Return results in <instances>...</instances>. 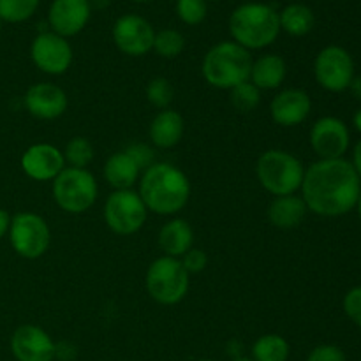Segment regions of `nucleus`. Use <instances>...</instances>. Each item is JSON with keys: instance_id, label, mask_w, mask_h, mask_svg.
Instances as JSON below:
<instances>
[{"instance_id": "obj_10", "label": "nucleus", "mask_w": 361, "mask_h": 361, "mask_svg": "<svg viewBox=\"0 0 361 361\" xmlns=\"http://www.w3.org/2000/svg\"><path fill=\"white\" fill-rule=\"evenodd\" d=\"M316 81L328 92H344L355 78V60L342 46H326L314 60Z\"/></svg>"}, {"instance_id": "obj_8", "label": "nucleus", "mask_w": 361, "mask_h": 361, "mask_svg": "<svg viewBox=\"0 0 361 361\" xmlns=\"http://www.w3.org/2000/svg\"><path fill=\"white\" fill-rule=\"evenodd\" d=\"M9 240L18 256L25 259H39L48 252L51 231L41 215L34 212H20L11 219Z\"/></svg>"}, {"instance_id": "obj_17", "label": "nucleus", "mask_w": 361, "mask_h": 361, "mask_svg": "<svg viewBox=\"0 0 361 361\" xmlns=\"http://www.w3.org/2000/svg\"><path fill=\"white\" fill-rule=\"evenodd\" d=\"M25 108L34 118L56 120L67 111V94L53 83H35L28 87L23 97Z\"/></svg>"}, {"instance_id": "obj_11", "label": "nucleus", "mask_w": 361, "mask_h": 361, "mask_svg": "<svg viewBox=\"0 0 361 361\" xmlns=\"http://www.w3.org/2000/svg\"><path fill=\"white\" fill-rule=\"evenodd\" d=\"M73 46L66 37L55 32H41L35 35L30 46V59L41 73L49 76H60L67 73L73 63Z\"/></svg>"}, {"instance_id": "obj_36", "label": "nucleus", "mask_w": 361, "mask_h": 361, "mask_svg": "<svg viewBox=\"0 0 361 361\" xmlns=\"http://www.w3.org/2000/svg\"><path fill=\"white\" fill-rule=\"evenodd\" d=\"M74 356H76V348H74L73 344H67V342H60V344H56L55 358L62 361H73Z\"/></svg>"}, {"instance_id": "obj_30", "label": "nucleus", "mask_w": 361, "mask_h": 361, "mask_svg": "<svg viewBox=\"0 0 361 361\" xmlns=\"http://www.w3.org/2000/svg\"><path fill=\"white\" fill-rule=\"evenodd\" d=\"M175 99V88L166 78H154L147 85V101L157 109H168Z\"/></svg>"}, {"instance_id": "obj_20", "label": "nucleus", "mask_w": 361, "mask_h": 361, "mask_svg": "<svg viewBox=\"0 0 361 361\" xmlns=\"http://www.w3.org/2000/svg\"><path fill=\"white\" fill-rule=\"evenodd\" d=\"M159 247L169 257H182L194 247L192 226L185 219H171L159 231Z\"/></svg>"}, {"instance_id": "obj_19", "label": "nucleus", "mask_w": 361, "mask_h": 361, "mask_svg": "<svg viewBox=\"0 0 361 361\" xmlns=\"http://www.w3.org/2000/svg\"><path fill=\"white\" fill-rule=\"evenodd\" d=\"M183 130H185V122H183L182 115L175 109L168 108L161 109L154 116V120L150 122V129H148V136L155 147L168 150L182 141Z\"/></svg>"}, {"instance_id": "obj_6", "label": "nucleus", "mask_w": 361, "mask_h": 361, "mask_svg": "<svg viewBox=\"0 0 361 361\" xmlns=\"http://www.w3.org/2000/svg\"><path fill=\"white\" fill-rule=\"evenodd\" d=\"M190 275L178 257H157L148 267L145 286L154 302L161 305H176L189 293Z\"/></svg>"}, {"instance_id": "obj_45", "label": "nucleus", "mask_w": 361, "mask_h": 361, "mask_svg": "<svg viewBox=\"0 0 361 361\" xmlns=\"http://www.w3.org/2000/svg\"><path fill=\"white\" fill-rule=\"evenodd\" d=\"M197 361H214V360H197Z\"/></svg>"}, {"instance_id": "obj_13", "label": "nucleus", "mask_w": 361, "mask_h": 361, "mask_svg": "<svg viewBox=\"0 0 361 361\" xmlns=\"http://www.w3.org/2000/svg\"><path fill=\"white\" fill-rule=\"evenodd\" d=\"M349 143L348 126L335 116H323L310 129V147L319 159H344Z\"/></svg>"}, {"instance_id": "obj_35", "label": "nucleus", "mask_w": 361, "mask_h": 361, "mask_svg": "<svg viewBox=\"0 0 361 361\" xmlns=\"http://www.w3.org/2000/svg\"><path fill=\"white\" fill-rule=\"evenodd\" d=\"M307 361H345V353L338 345L321 344L309 353Z\"/></svg>"}, {"instance_id": "obj_39", "label": "nucleus", "mask_w": 361, "mask_h": 361, "mask_svg": "<svg viewBox=\"0 0 361 361\" xmlns=\"http://www.w3.org/2000/svg\"><path fill=\"white\" fill-rule=\"evenodd\" d=\"M349 90L353 92V95H355L356 99H360L361 101V76L353 78L351 85H349Z\"/></svg>"}, {"instance_id": "obj_2", "label": "nucleus", "mask_w": 361, "mask_h": 361, "mask_svg": "<svg viewBox=\"0 0 361 361\" xmlns=\"http://www.w3.org/2000/svg\"><path fill=\"white\" fill-rule=\"evenodd\" d=\"M137 194L152 214L175 215L189 203L190 182L176 166L155 162L141 173Z\"/></svg>"}, {"instance_id": "obj_16", "label": "nucleus", "mask_w": 361, "mask_h": 361, "mask_svg": "<svg viewBox=\"0 0 361 361\" xmlns=\"http://www.w3.org/2000/svg\"><path fill=\"white\" fill-rule=\"evenodd\" d=\"M92 6L88 0H53L48 11L51 32L69 39L78 35L90 20Z\"/></svg>"}, {"instance_id": "obj_15", "label": "nucleus", "mask_w": 361, "mask_h": 361, "mask_svg": "<svg viewBox=\"0 0 361 361\" xmlns=\"http://www.w3.org/2000/svg\"><path fill=\"white\" fill-rule=\"evenodd\" d=\"M66 168L62 150L49 143H35L21 155V169L35 182L55 180Z\"/></svg>"}, {"instance_id": "obj_28", "label": "nucleus", "mask_w": 361, "mask_h": 361, "mask_svg": "<svg viewBox=\"0 0 361 361\" xmlns=\"http://www.w3.org/2000/svg\"><path fill=\"white\" fill-rule=\"evenodd\" d=\"M39 7V0H0V18L7 23L30 20Z\"/></svg>"}, {"instance_id": "obj_22", "label": "nucleus", "mask_w": 361, "mask_h": 361, "mask_svg": "<svg viewBox=\"0 0 361 361\" xmlns=\"http://www.w3.org/2000/svg\"><path fill=\"white\" fill-rule=\"evenodd\" d=\"M288 67L286 60L277 53H267L252 62L250 71V83L256 85L261 92L263 90H277L286 80Z\"/></svg>"}, {"instance_id": "obj_1", "label": "nucleus", "mask_w": 361, "mask_h": 361, "mask_svg": "<svg viewBox=\"0 0 361 361\" xmlns=\"http://www.w3.org/2000/svg\"><path fill=\"white\" fill-rule=\"evenodd\" d=\"M300 190L309 212L321 217H341L358 203L361 180L353 162L319 159L305 169Z\"/></svg>"}, {"instance_id": "obj_41", "label": "nucleus", "mask_w": 361, "mask_h": 361, "mask_svg": "<svg viewBox=\"0 0 361 361\" xmlns=\"http://www.w3.org/2000/svg\"><path fill=\"white\" fill-rule=\"evenodd\" d=\"M233 361H254L252 358H245V356H238V358H235Z\"/></svg>"}, {"instance_id": "obj_14", "label": "nucleus", "mask_w": 361, "mask_h": 361, "mask_svg": "<svg viewBox=\"0 0 361 361\" xmlns=\"http://www.w3.org/2000/svg\"><path fill=\"white\" fill-rule=\"evenodd\" d=\"M56 342L35 324H21L11 337V353L18 361H53Z\"/></svg>"}, {"instance_id": "obj_31", "label": "nucleus", "mask_w": 361, "mask_h": 361, "mask_svg": "<svg viewBox=\"0 0 361 361\" xmlns=\"http://www.w3.org/2000/svg\"><path fill=\"white\" fill-rule=\"evenodd\" d=\"M207 14V0H176V16L185 25L203 23Z\"/></svg>"}, {"instance_id": "obj_23", "label": "nucleus", "mask_w": 361, "mask_h": 361, "mask_svg": "<svg viewBox=\"0 0 361 361\" xmlns=\"http://www.w3.org/2000/svg\"><path fill=\"white\" fill-rule=\"evenodd\" d=\"M104 180L108 185H111L115 190L133 189L134 183L140 180L141 169L137 168L136 162L126 154V152H116L106 161L104 169H102Z\"/></svg>"}, {"instance_id": "obj_27", "label": "nucleus", "mask_w": 361, "mask_h": 361, "mask_svg": "<svg viewBox=\"0 0 361 361\" xmlns=\"http://www.w3.org/2000/svg\"><path fill=\"white\" fill-rule=\"evenodd\" d=\"M185 48V39L175 28H164V30L155 32L154 49L162 59H176Z\"/></svg>"}, {"instance_id": "obj_4", "label": "nucleus", "mask_w": 361, "mask_h": 361, "mask_svg": "<svg viewBox=\"0 0 361 361\" xmlns=\"http://www.w3.org/2000/svg\"><path fill=\"white\" fill-rule=\"evenodd\" d=\"M252 55L235 41H222L212 46L201 62V74L210 87L233 90L250 80Z\"/></svg>"}, {"instance_id": "obj_38", "label": "nucleus", "mask_w": 361, "mask_h": 361, "mask_svg": "<svg viewBox=\"0 0 361 361\" xmlns=\"http://www.w3.org/2000/svg\"><path fill=\"white\" fill-rule=\"evenodd\" d=\"M353 166H355L356 173H358V176L361 180V140L355 147V154H353Z\"/></svg>"}, {"instance_id": "obj_21", "label": "nucleus", "mask_w": 361, "mask_h": 361, "mask_svg": "<svg viewBox=\"0 0 361 361\" xmlns=\"http://www.w3.org/2000/svg\"><path fill=\"white\" fill-rule=\"evenodd\" d=\"M307 212L309 208L302 196H279L268 207V221L279 229H295L302 224Z\"/></svg>"}, {"instance_id": "obj_26", "label": "nucleus", "mask_w": 361, "mask_h": 361, "mask_svg": "<svg viewBox=\"0 0 361 361\" xmlns=\"http://www.w3.org/2000/svg\"><path fill=\"white\" fill-rule=\"evenodd\" d=\"M62 154L63 159H66V164H69V168L87 169L90 166V162L94 161L95 150L94 145H92V141L88 137L76 136L67 141Z\"/></svg>"}, {"instance_id": "obj_12", "label": "nucleus", "mask_w": 361, "mask_h": 361, "mask_svg": "<svg viewBox=\"0 0 361 361\" xmlns=\"http://www.w3.org/2000/svg\"><path fill=\"white\" fill-rule=\"evenodd\" d=\"M155 30L140 14H123L113 25L115 46L127 56H145L154 49Z\"/></svg>"}, {"instance_id": "obj_42", "label": "nucleus", "mask_w": 361, "mask_h": 361, "mask_svg": "<svg viewBox=\"0 0 361 361\" xmlns=\"http://www.w3.org/2000/svg\"><path fill=\"white\" fill-rule=\"evenodd\" d=\"M356 208H358V214H360V217H361V194H360V200H358V203H356Z\"/></svg>"}, {"instance_id": "obj_40", "label": "nucleus", "mask_w": 361, "mask_h": 361, "mask_svg": "<svg viewBox=\"0 0 361 361\" xmlns=\"http://www.w3.org/2000/svg\"><path fill=\"white\" fill-rule=\"evenodd\" d=\"M353 123H355L356 130H360L361 133V108L355 113V116H353Z\"/></svg>"}, {"instance_id": "obj_34", "label": "nucleus", "mask_w": 361, "mask_h": 361, "mask_svg": "<svg viewBox=\"0 0 361 361\" xmlns=\"http://www.w3.org/2000/svg\"><path fill=\"white\" fill-rule=\"evenodd\" d=\"M344 312L356 326L361 328V286L358 288H353L345 293L344 296Z\"/></svg>"}, {"instance_id": "obj_33", "label": "nucleus", "mask_w": 361, "mask_h": 361, "mask_svg": "<svg viewBox=\"0 0 361 361\" xmlns=\"http://www.w3.org/2000/svg\"><path fill=\"white\" fill-rule=\"evenodd\" d=\"M180 261H182L183 268H185L189 275L201 274V271L208 267L207 252H204L203 249H197V247H192L190 250H187V252L180 257Z\"/></svg>"}, {"instance_id": "obj_46", "label": "nucleus", "mask_w": 361, "mask_h": 361, "mask_svg": "<svg viewBox=\"0 0 361 361\" xmlns=\"http://www.w3.org/2000/svg\"><path fill=\"white\" fill-rule=\"evenodd\" d=\"M207 2H208V0H207ZM212 2H219V0H212Z\"/></svg>"}, {"instance_id": "obj_9", "label": "nucleus", "mask_w": 361, "mask_h": 361, "mask_svg": "<svg viewBox=\"0 0 361 361\" xmlns=\"http://www.w3.org/2000/svg\"><path fill=\"white\" fill-rule=\"evenodd\" d=\"M148 210L137 190H113L104 203V222L113 233L134 235L145 226Z\"/></svg>"}, {"instance_id": "obj_7", "label": "nucleus", "mask_w": 361, "mask_h": 361, "mask_svg": "<svg viewBox=\"0 0 361 361\" xmlns=\"http://www.w3.org/2000/svg\"><path fill=\"white\" fill-rule=\"evenodd\" d=\"M99 185L88 169L63 168L53 180V200L67 214H85L97 201Z\"/></svg>"}, {"instance_id": "obj_3", "label": "nucleus", "mask_w": 361, "mask_h": 361, "mask_svg": "<svg viewBox=\"0 0 361 361\" xmlns=\"http://www.w3.org/2000/svg\"><path fill=\"white\" fill-rule=\"evenodd\" d=\"M229 34L242 48L263 49L274 44L281 34L279 13L263 2H247L229 16Z\"/></svg>"}, {"instance_id": "obj_44", "label": "nucleus", "mask_w": 361, "mask_h": 361, "mask_svg": "<svg viewBox=\"0 0 361 361\" xmlns=\"http://www.w3.org/2000/svg\"><path fill=\"white\" fill-rule=\"evenodd\" d=\"M2 25H4V21H2V18H0V30H2Z\"/></svg>"}, {"instance_id": "obj_24", "label": "nucleus", "mask_w": 361, "mask_h": 361, "mask_svg": "<svg viewBox=\"0 0 361 361\" xmlns=\"http://www.w3.org/2000/svg\"><path fill=\"white\" fill-rule=\"evenodd\" d=\"M279 21H281V30L293 37H303L314 28L316 18L310 7L305 4H289L279 13Z\"/></svg>"}, {"instance_id": "obj_32", "label": "nucleus", "mask_w": 361, "mask_h": 361, "mask_svg": "<svg viewBox=\"0 0 361 361\" xmlns=\"http://www.w3.org/2000/svg\"><path fill=\"white\" fill-rule=\"evenodd\" d=\"M123 152H126V154L129 155L134 162H136L137 168L141 169V173H143L145 169L150 168L152 164H155V154H154V150L148 147V145L133 143V145H129V147H127Z\"/></svg>"}, {"instance_id": "obj_18", "label": "nucleus", "mask_w": 361, "mask_h": 361, "mask_svg": "<svg viewBox=\"0 0 361 361\" xmlns=\"http://www.w3.org/2000/svg\"><path fill=\"white\" fill-rule=\"evenodd\" d=\"M312 109L310 95L302 88L281 90L270 102V115L277 126L296 127L307 120Z\"/></svg>"}, {"instance_id": "obj_29", "label": "nucleus", "mask_w": 361, "mask_h": 361, "mask_svg": "<svg viewBox=\"0 0 361 361\" xmlns=\"http://www.w3.org/2000/svg\"><path fill=\"white\" fill-rule=\"evenodd\" d=\"M229 101L233 108L240 113H250L259 106L261 102V90L252 85L250 81L238 85L233 90H229Z\"/></svg>"}, {"instance_id": "obj_43", "label": "nucleus", "mask_w": 361, "mask_h": 361, "mask_svg": "<svg viewBox=\"0 0 361 361\" xmlns=\"http://www.w3.org/2000/svg\"><path fill=\"white\" fill-rule=\"evenodd\" d=\"M133 2H140V4H145V2H154V0H133Z\"/></svg>"}, {"instance_id": "obj_5", "label": "nucleus", "mask_w": 361, "mask_h": 361, "mask_svg": "<svg viewBox=\"0 0 361 361\" xmlns=\"http://www.w3.org/2000/svg\"><path fill=\"white\" fill-rule=\"evenodd\" d=\"M256 176L259 185L271 196H291L302 189L305 168L291 152L271 148L257 159Z\"/></svg>"}, {"instance_id": "obj_25", "label": "nucleus", "mask_w": 361, "mask_h": 361, "mask_svg": "<svg viewBox=\"0 0 361 361\" xmlns=\"http://www.w3.org/2000/svg\"><path fill=\"white\" fill-rule=\"evenodd\" d=\"M291 355L289 342L279 334L261 335L252 344L254 361H288Z\"/></svg>"}, {"instance_id": "obj_37", "label": "nucleus", "mask_w": 361, "mask_h": 361, "mask_svg": "<svg viewBox=\"0 0 361 361\" xmlns=\"http://www.w3.org/2000/svg\"><path fill=\"white\" fill-rule=\"evenodd\" d=\"M11 219L13 217H11L6 210H2V208H0V240H2L6 235H9Z\"/></svg>"}]
</instances>
